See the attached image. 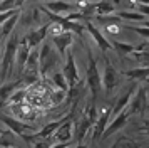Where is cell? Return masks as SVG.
<instances>
[{"label":"cell","instance_id":"e0dca14e","mask_svg":"<svg viewBox=\"0 0 149 148\" xmlns=\"http://www.w3.org/2000/svg\"><path fill=\"white\" fill-rule=\"evenodd\" d=\"M42 5L54 13H65V12H72V10H79V5L65 2V0H47Z\"/></svg>","mask_w":149,"mask_h":148},{"label":"cell","instance_id":"3957f363","mask_svg":"<svg viewBox=\"0 0 149 148\" xmlns=\"http://www.w3.org/2000/svg\"><path fill=\"white\" fill-rule=\"evenodd\" d=\"M59 59H61V56L55 54L47 42H42L40 49H39V74L42 78H45L59 64Z\"/></svg>","mask_w":149,"mask_h":148},{"label":"cell","instance_id":"603a6c76","mask_svg":"<svg viewBox=\"0 0 149 148\" xmlns=\"http://www.w3.org/2000/svg\"><path fill=\"white\" fill-rule=\"evenodd\" d=\"M19 17H20V13H15V15H12L10 19H7L3 24H2V29H0V37H8L10 34L14 32V29H15V25H17V20H19Z\"/></svg>","mask_w":149,"mask_h":148},{"label":"cell","instance_id":"52a82bcc","mask_svg":"<svg viewBox=\"0 0 149 148\" xmlns=\"http://www.w3.org/2000/svg\"><path fill=\"white\" fill-rule=\"evenodd\" d=\"M65 54H67V59H65L64 69H62V76L65 78V82H67L69 87H74L75 84L81 82V79H79V71H77V66H75L74 52L72 51H67Z\"/></svg>","mask_w":149,"mask_h":148},{"label":"cell","instance_id":"4fadbf2b","mask_svg":"<svg viewBox=\"0 0 149 148\" xmlns=\"http://www.w3.org/2000/svg\"><path fill=\"white\" fill-rule=\"evenodd\" d=\"M47 34H49V24H44V25H40L39 29L30 30V32L27 34V37H24V39H25V42H27V46L30 47V49H34V47H39L42 42L45 40Z\"/></svg>","mask_w":149,"mask_h":148},{"label":"cell","instance_id":"ba28073f","mask_svg":"<svg viewBox=\"0 0 149 148\" xmlns=\"http://www.w3.org/2000/svg\"><path fill=\"white\" fill-rule=\"evenodd\" d=\"M0 121L8 128V131H12V133L17 135V136H24V135L29 133V131H35L34 126L27 125L25 121H20V120H17V118H12V116H8V114H2L0 113Z\"/></svg>","mask_w":149,"mask_h":148},{"label":"cell","instance_id":"836d02e7","mask_svg":"<svg viewBox=\"0 0 149 148\" xmlns=\"http://www.w3.org/2000/svg\"><path fill=\"white\" fill-rule=\"evenodd\" d=\"M139 13H142V15L148 17V4H141V5H139Z\"/></svg>","mask_w":149,"mask_h":148},{"label":"cell","instance_id":"d4e9b609","mask_svg":"<svg viewBox=\"0 0 149 148\" xmlns=\"http://www.w3.org/2000/svg\"><path fill=\"white\" fill-rule=\"evenodd\" d=\"M95 20L102 24L106 27H111V25H119L121 24V19L116 15V13H106V15H94Z\"/></svg>","mask_w":149,"mask_h":148},{"label":"cell","instance_id":"e575fe53","mask_svg":"<svg viewBox=\"0 0 149 148\" xmlns=\"http://www.w3.org/2000/svg\"><path fill=\"white\" fill-rule=\"evenodd\" d=\"M65 2H70V4H75V5H79V4H87L89 0H65Z\"/></svg>","mask_w":149,"mask_h":148},{"label":"cell","instance_id":"277c9868","mask_svg":"<svg viewBox=\"0 0 149 148\" xmlns=\"http://www.w3.org/2000/svg\"><path fill=\"white\" fill-rule=\"evenodd\" d=\"M86 82H87L91 93L94 96V99L99 96L102 89V81H101V74H99V67H97V62L92 57V54L89 52L87 57V74H86Z\"/></svg>","mask_w":149,"mask_h":148},{"label":"cell","instance_id":"5b68a950","mask_svg":"<svg viewBox=\"0 0 149 148\" xmlns=\"http://www.w3.org/2000/svg\"><path fill=\"white\" fill-rule=\"evenodd\" d=\"M39 10L45 13L49 19L52 20V24L61 25L64 30H69V32H72V34H79V35H82V34H84V25H82V24H79V22L67 20L65 17H62L61 13H54V12H50V10H47L44 5H39Z\"/></svg>","mask_w":149,"mask_h":148},{"label":"cell","instance_id":"f1b7e54d","mask_svg":"<svg viewBox=\"0 0 149 148\" xmlns=\"http://www.w3.org/2000/svg\"><path fill=\"white\" fill-rule=\"evenodd\" d=\"M12 143H14V133L12 131L2 133V136H0V148H8L12 147Z\"/></svg>","mask_w":149,"mask_h":148},{"label":"cell","instance_id":"2e32d148","mask_svg":"<svg viewBox=\"0 0 149 148\" xmlns=\"http://www.w3.org/2000/svg\"><path fill=\"white\" fill-rule=\"evenodd\" d=\"M84 30H87V32L91 34V37L95 40V44L99 46V49H101L102 52H106V51H111V49H112L109 39L95 25H92V24H86V25H84Z\"/></svg>","mask_w":149,"mask_h":148},{"label":"cell","instance_id":"4316f807","mask_svg":"<svg viewBox=\"0 0 149 148\" xmlns=\"http://www.w3.org/2000/svg\"><path fill=\"white\" fill-rule=\"evenodd\" d=\"M119 19H124V20H148L146 15H142L139 12H129V10H121L119 13H116Z\"/></svg>","mask_w":149,"mask_h":148},{"label":"cell","instance_id":"1f68e13d","mask_svg":"<svg viewBox=\"0 0 149 148\" xmlns=\"http://www.w3.org/2000/svg\"><path fill=\"white\" fill-rule=\"evenodd\" d=\"M127 29H131V30H134L136 34H139L142 39H146L148 40V35H149V30H148V27H134V25H131L127 27Z\"/></svg>","mask_w":149,"mask_h":148},{"label":"cell","instance_id":"44dd1931","mask_svg":"<svg viewBox=\"0 0 149 148\" xmlns=\"http://www.w3.org/2000/svg\"><path fill=\"white\" fill-rule=\"evenodd\" d=\"M148 74L149 69L148 66H141V67H136V69H129V71H124V76L129 78V79H134V81H148Z\"/></svg>","mask_w":149,"mask_h":148},{"label":"cell","instance_id":"8d00e7d4","mask_svg":"<svg viewBox=\"0 0 149 148\" xmlns=\"http://www.w3.org/2000/svg\"><path fill=\"white\" fill-rule=\"evenodd\" d=\"M139 4H148V0H137Z\"/></svg>","mask_w":149,"mask_h":148},{"label":"cell","instance_id":"7c38bea8","mask_svg":"<svg viewBox=\"0 0 149 148\" xmlns=\"http://www.w3.org/2000/svg\"><path fill=\"white\" fill-rule=\"evenodd\" d=\"M136 87H137V82H134V84H131V86H127V89L124 91V93L116 99L114 106H111V116H116V114H119L121 111H124L126 108H127L129 104V99L132 98V94H134Z\"/></svg>","mask_w":149,"mask_h":148},{"label":"cell","instance_id":"4dcf8cb0","mask_svg":"<svg viewBox=\"0 0 149 148\" xmlns=\"http://www.w3.org/2000/svg\"><path fill=\"white\" fill-rule=\"evenodd\" d=\"M15 13H20V8H10V10H5V12H0V25Z\"/></svg>","mask_w":149,"mask_h":148},{"label":"cell","instance_id":"d590c367","mask_svg":"<svg viewBox=\"0 0 149 148\" xmlns=\"http://www.w3.org/2000/svg\"><path fill=\"white\" fill-rule=\"evenodd\" d=\"M74 148H87L86 145H77V147H74Z\"/></svg>","mask_w":149,"mask_h":148},{"label":"cell","instance_id":"484cf974","mask_svg":"<svg viewBox=\"0 0 149 148\" xmlns=\"http://www.w3.org/2000/svg\"><path fill=\"white\" fill-rule=\"evenodd\" d=\"M112 148H141V145H139L137 141L127 138V136H121V138L112 145Z\"/></svg>","mask_w":149,"mask_h":148},{"label":"cell","instance_id":"6da1fadb","mask_svg":"<svg viewBox=\"0 0 149 148\" xmlns=\"http://www.w3.org/2000/svg\"><path fill=\"white\" fill-rule=\"evenodd\" d=\"M17 44H19V35L15 32H12L7 39L5 51H3V57H2V62H0V82H5L12 76V69H14V64H15Z\"/></svg>","mask_w":149,"mask_h":148},{"label":"cell","instance_id":"ffe728a7","mask_svg":"<svg viewBox=\"0 0 149 148\" xmlns=\"http://www.w3.org/2000/svg\"><path fill=\"white\" fill-rule=\"evenodd\" d=\"M20 84H22L20 79L14 81V82H2V86H0V109L8 101V96L14 93V89H17Z\"/></svg>","mask_w":149,"mask_h":148},{"label":"cell","instance_id":"f546056e","mask_svg":"<svg viewBox=\"0 0 149 148\" xmlns=\"http://www.w3.org/2000/svg\"><path fill=\"white\" fill-rule=\"evenodd\" d=\"M25 94H27V91H25V89H14V93L8 96V99L17 104V103H20V101L25 99Z\"/></svg>","mask_w":149,"mask_h":148},{"label":"cell","instance_id":"7a4b0ae2","mask_svg":"<svg viewBox=\"0 0 149 148\" xmlns=\"http://www.w3.org/2000/svg\"><path fill=\"white\" fill-rule=\"evenodd\" d=\"M95 118H97V111H95V104H87L86 109H84V113H82L81 120L79 123L74 126V138L77 141H82L86 138V135L92 130L95 123Z\"/></svg>","mask_w":149,"mask_h":148},{"label":"cell","instance_id":"74e56055","mask_svg":"<svg viewBox=\"0 0 149 148\" xmlns=\"http://www.w3.org/2000/svg\"><path fill=\"white\" fill-rule=\"evenodd\" d=\"M0 2H2V0H0Z\"/></svg>","mask_w":149,"mask_h":148},{"label":"cell","instance_id":"83f0119b","mask_svg":"<svg viewBox=\"0 0 149 148\" xmlns=\"http://www.w3.org/2000/svg\"><path fill=\"white\" fill-rule=\"evenodd\" d=\"M52 82H54L55 86H57L59 89H61V91L67 93L69 86H67V82H65V78L62 76V73H55L54 76H52Z\"/></svg>","mask_w":149,"mask_h":148},{"label":"cell","instance_id":"d6a6232c","mask_svg":"<svg viewBox=\"0 0 149 148\" xmlns=\"http://www.w3.org/2000/svg\"><path fill=\"white\" fill-rule=\"evenodd\" d=\"M50 141H49V138H42L40 141L37 140L35 141V145H34V148H50Z\"/></svg>","mask_w":149,"mask_h":148},{"label":"cell","instance_id":"7402d4cb","mask_svg":"<svg viewBox=\"0 0 149 148\" xmlns=\"http://www.w3.org/2000/svg\"><path fill=\"white\" fill-rule=\"evenodd\" d=\"M116 5L109 0H99L94 2V15H106V13H114Z\"/></svg>","mask_w":149,"mask_h":148},{"label":"cell","instance_id":"5bb4252c","mask_svg":"<svg viewBox=\"0 0 149 148\" xmlns=\"http://www.w3.org/2000/svg\"><path fill=\"white\" fill-rule=\"evenodd\" d=\"M54 136L59 143H69L74 138V121H72V118L64 121L61 126L54 131Z\"/></svg>","mask_w":149,"mask_h":148},{"label":"cell","instance_id":"ac0fdd59","mask_svg":"<svg viewBox=\"0 0 149 148\" xmlns=\"http://www.w3.org/2000/svg\"><path fill=\"white\" fill-rule=\"evenodd\" d=\"M109 120H111V106H107L106 109H102L101 114L95 118L94 135H92V138H94V140H99V138L102 136V131H104L106 126L109 125Z\"/></svg>","mask_w":149,"mask_h":148},{"label":"cell","instance_id":"8992f818","mask_svg":"<svg viewBox=\"0 0 149 148\" xmlns=\"http://www.w3.org/2000/svg\"><path fill=\"white\" fill-rule=\"evenodd\" d=\"M148 109V86H137L136 87L132 98L129 99V104L126 108V111L131 114H136V113H144Z\"/></svg>","mask_w":149,"mask_h":148},{"label":"cell","instance_id":"8fae6325","mask_svg":"<svg viewBox=\"0 0 149 148\" xmlns=\"http://www.w3.org/2000/svg\"><path fill=\"white\" fill-rule=\"evenodd\" d=\"M127 120H129V113L124 109V111H121L119 114H116L112 120H109V125L106 126V130L102 131V136L101 138H109L111 135H114V133H117L121 128H124L126 126V123H127Z\"/></svg>","mask_w":149,"mask_h":148},{"label":"cell","instance_id":"cb8c5ba5","mask_svg":"<svg viewBox=\"0 0 149 148\" xmlns=\"http://www.w3.org/2000/svg\"><path fill=\"white\" fill-rule=\"evenodd\" d=\"M109 42H111V47L116 52H119L121 56H126V54H131L136 51V46L127 44V42H119V40H109Z\"/></svg>","mask_w":149,"mask_h":148},{"label":"cell","instance_id":"30bf717a","mask_svg":"<svg viewBox=\"0 0 149 148\" xmlns=\"http://www.w3.org/2000/svg\"><path fill=\"white\" fill-rule=\"evenodd\" d=\"M72 42H74V35H72V32H69V30H62V32L52 35V44L57 47V54L61 57L65 56L67 49L72 46Z\"/></svg>","mask_w":149,"mask_h":148},{"label":"cell","instance_id":"9a60e30c","mask_svg":"<svg viewBox=\"0 0 149 148\" xmlns=\"http://www.w3.org/2000/svg\"><path fill=\"white\" fill-rule=\"evenodd\" d=\"M29 52H30V47L27 46L25 39L19 40L17 44V51H15V64L14 67H17V74L20 76L22 71H24V66H25V61L29 57Z\"/></svg>","mask_w":149,"mask_h":148},{"label":"cell","instance_id":"d6986e66","mask_svg":"<svg viewBox=\"0 0 149 148\" xmlns=\"http://www.w3.org/2000/svg\"><path fill=\"white\" fill-rule=\"evenodd\" d=\"M72 116H74V109H72V111H70V113H69L67 116H62L61 120H55V121H52V123H49V125H45V126L42 128L40 131H37V135H35V138L39 140V138H49V136H52V133H54L55 130H57V128L61 126V125H62V123H64L65 120H69V118H72Z\"/></svg>","mask_w":149,"mask_h":148},{"label":"cell","instance_id":"9c48e42d","mask_svg":"<svg viewBox=\"0 0 149 148\" xmlns=\"http://www.w3.org/2000/svg\"><path fill=\"white\" fill-rule=\"evenodd\" d=\"M119 78H121V76H119V73L116 71V67L106 59L104 61V74H102V78H101L102 87H104L107 93H111L114 87L119 86Z\"/></svg>","mask_w":149,"mask_h":148}]
</instances>
